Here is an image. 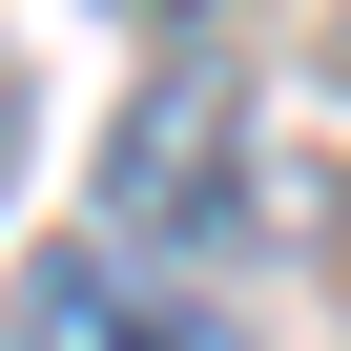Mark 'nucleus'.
<instances>
[{"label": "nucleus", "mask_w": 351, "mask_h": 351, "mask_svg": "<svg viewBox=\"0 0 351 351\" xmlns=\"http://www.w3.org/2000/svg\"><path fill=\"white\" fill-rule=\"evenodd\" d=\"M0 351H104V269H42L21 310H0Z\"/></svg>", "instance_id": "nucleus-3"}, {"label": "nucleus", "mask_w": 351, "mask_h": 351, "mask_svg": "<svg viewBox=\"0 0 351 351\" xmlns=\"http://www.w3.org/2000/svg\"><path fill=\"white\" fill-rule=\"evenodd\" d=\"M104 330H124V351H248L207 289H165V269H104Z\"/></svg>", "instance_id": "nucleus-2"}, {"label": "nucleus", "mask_w": 351, "mask_h": 351, "mask_svg": "<svg viewBox=\"0 0 351 351\" xmlns=\"http://www.w3.org/2000/svg\"><path fill=\"white\" fill-rule=\"evenodd\" d=\"M330 62H351V0H330Z\"/></svg>", "instance_id": "nucleus-5"}, {"label": "nucleus", "mask_w": 351, "mask_h": 351, "mask_svg": "<svg viewBox=\"0 0 351 351\" xmlns=\"http://www.w3.org/2000/svg\"><path fill=\"white\" fill-rule=\"evenodd\" d=\"M0 165H21V62H0Z\"/></svg>", "instance_id": "nucleus-4"}, {"label": "nucleus", "mask_w": 351, "mask_h": 351, "mask_svg": "<svg viewBox=\"0 0 351 351\" xmlns=\"http://www.w3.org/2000/svg\"><path fill=\"white\" fill-rule=\"evenodd\" d=\"M104 207H124V248H104V269H228V248L269 228V207H248V62H228V42H186V62L124 104Z\"/></svg>", "instance_id": "nucleus-1"}]
</instances>
